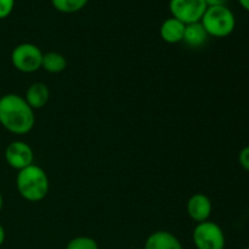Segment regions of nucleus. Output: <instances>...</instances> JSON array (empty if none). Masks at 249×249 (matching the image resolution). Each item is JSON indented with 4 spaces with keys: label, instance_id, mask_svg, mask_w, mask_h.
<instances>
[{
    "label": "nucleus",
    "instance_id": "39448f33",
    "mask_svg": "<svg viewBox=\"0 0 249 249\" xmlns=\"http://www.w3.org/2000/svg\"><path fill=\"white\" fill-rule=\"evenodd\" d=\"M43 51L32 43H22L15 46L11 53V62L22 73H34L41 68Z\"/></svg>",
    "mask_w": 249,
    "mask_h": 249
},
{
    "label": "nucleus",
    "instance_id": "f03ea898",
    "mask_svg": "<svg viewBox=\"0 0 249 249\" xmlns=\"http://www.w3.org/2000/svg\"><path fill=\"white\" fill-rule=\"evenodd\" d=\"M16 187L22 198L28 202H39L48 196L50 182L43 168L32 164L19 170L16 178Z\"/></svg>",
    "mask_w": 249,
    "mask_h": 249
},
{
    "label": "nucleus",
    "instance_id": "f3484780",
    "mask_svg": "<svg viewBox=\"0 0 249 249\" xmlns=\"http://www.w3.org/2000/svg\"><path fill=\"white\" fill-rule=\"evenodd\" d=\"M238 163L246 172H249V145L241 150L238 155Z\"/></svg>",
    "mask_w": 249,
    "mask_h": 249
},
{
    "label": "nucleus",
    "instance_id": "6e6552de",
    "mask_svg": "<svg viewBox=\"0 0 249 249\" xmlns=\"http://www.w3.org/2000/svg\"><path fill=\"white\" fill-rule=\"evenodd\" d=\"M187 214L190 218L197 224L203 223V221L209 220L213 211V204H212L211 198L204 194L192 195L187 201L186 206Z\"/></svg>",
    "mask_w": 249,
    "mask_h": 249
},
{
    "label": "nucleus",
    "instance_id": "ddd939ff",
    "mask_svg": "<svg viewBox=\"0 0 249 249\" xmlns=\"http://www.w3.org/2000/svg\"><path fill=\"white\" fill-rule=\"evenodd\" d=\"M67 67V60L65 56L56 51H50L43 55V62H41V68L49 73L57 74V73L63 72Z\"/></svg>",
    "mask_w": 249,
    "mask_h": 249
},
{
    "label": "nucleus",
    "instance_id": "2eb2a0df",
    "mask_svg": "<svg viewBox=\"0 0 249 249\" xmlns=\"http://www.w3.org/2000/svg\"><path fill=\"white\" fill-rule=\"evenodd\" d=\"M66 249H99V245L89 236H78L67 243Z\"/></svg>",
    "mask_w": 249,
    "mask_h": 249
},
{
    "label": "nucleus",
    "instance_id": "20e7f679",
    "mask_svg": "<svg viewBox=\"0 0 249 249\" xmlns=\"http://www.w3.org/2000/svg\"><path fill=\"white\" fill-rule=\"evenodd\" d=\"M197 249H225L226 238L223 229L211 220L197 224L192 232Z\"/></svg>",
    "mask_w": 249,
    "mask_h": 249
},
{
    "label": "nucleus",
    "instance_id": "f8f14e48",
    "mask_svg": "<svg viewBox=\"0 0 249 249\" xmlns=\"http://www.w3.org/2000/svg\"><path fill=\"white\" fill-rule=\"evenodd\" d=\"M208 36V33L201 22H196V23L186 24L182 41H185V44L190 48H201L206 44Z\"/></svg>",
    "mask_w": 249,
    "mask_h": 249
},
{
    "label": "nucleus",
    "instance_id": "4468645a",
    "mask_svg": "<svg viewBox=\"0 0 249 249\" xmlns=\"http://www.w3.org/2000/svg\"><path fill=\"white\" fill-rule=\"evenodd\" d=\"M89 0H51L53 9L62 14H74L87 6Z\"/></svg>",
    "mask_w": 249,
    "mask_h": 249
},
{
    "label": "nucleus",
    "instance_id": "423d86ee",
    "mask_svg": "<svg viewBox=\"0 0 249 249\" xmlns=\"http://www.w3.org/2000/svg\"><path fill=\"white\" fill-rule=\"evenodd\" d=\"M204 0H170L169 11L172 17L179 19L182 23L190 24L201 22L207 10Z\"/></svg>",
    "mask_w": 249,
    "mask_h": 249
},
{
    "label": "nucleus",
    "instance_id": "9b49d317",
    "mask_svg": "<svg viewBox=\"0 0 249 249\" xmlns=\"http://www.w3.org/2000/svg\"><path fill=\"white\" fill-rule=\"evenodd\" d=\"M186 24L182 23L179 19L170 17L162 23L160 28V38L168 44H178L182 41Z\"/></svg>",
    "mask_w": 249,
    "mask_h": 249
},
{
    "label": "nucleus",
    "instance_id": "dca6fc26",
    "mask_svg": "<svg viewBox=\"0 0 249 249\" xmlns=\"http://www.w3.org/2000/svg\"><path fill=\"white\" fill-rule=\"evenodd\" d=\"M14 7L15 0H0V19L9 17Z\"/></svg>",
    "mask_w": 249,
    "mask_h": 249
},
{
    "label": "nucleus",
    "instance_id": "9d476101",
    "mask_svg": "<svg viewBox=\"0 0 249 249\" xmlns=\"http://www.w3.org/2000/svg\"><path fill=\"white\" fill-rule=\"evenodd\" d=\"M24 100L33 109H40L49 102L50 90L45 83L36 82L28 87L24 95Z\"/></svg>",
    "mask_w": 249,
    "mask_h": 249
},
{
    "label": "nucleus",
    "instance_id": "aec40b11",
    "mask_svg": "<svg viewBox=\"0 0 249 249\" xmlns=\"http://www.w3.org/2000/svg\"><path fill=\"white\" fill-rule=\"evenodd\" d=\"M238 4L241 5L243 10L249 12V0H238Z\"/></svg>",
    "mask_w": 249,
    "mask_h": 249
},
{
    "label": "nucleus",
    "instance_id": "f257e3e1",
    "mask_svg": "<svg viewBox=\"0 0 249 249\" xmlns=\"http://www.w3.org/2000/svg\"><path fill=\"white\" fill-rule=\"evenodd\" d=\"M0 124L16 135L28 134L36 124L34 109L21 95H2L0 97Z\"/></svg>",
    "mask_w": 249,
    "mask_h": 249
},
{
    "label": "nucleus",
    "instance_id": "6ab92c4d",
    "mask_svg": "<svg viewBox=\"0 0 249 249\" xmlns=\"http://www.w3.org/2000/svg\"><path fill=\"white\" fill-rule=\"evenodd\" d=\"M5 237H6V233H5V229L2 228V225L0 224V247L4 245Z\"/></svg>",
    "mask_w": 249,
    "mask_h": 249
},
{
    "label": "nucleus",
    "instance_id": "0eeeda50",
    "mask_svg": "<svg viewBox=\"0 0 249 249\" xmlns=\"http://www.w3.org/2000/svg\"><path fill=\"white\" fill-rule=\"evenodd\" d=\"M5 160H6L10 167L19 172V170L33 164V150L24 141H12L5 148Z\"/></svg>",
    "mask_w": 249,
    "mask_h": 249
},
{
    "label": "nucleus",
    "instance_id": "1a4fd4ad",
    "mask_svg": "<svg viewBox=\"0 0 249 249\" xmlns=\"http://www.w3.org/2000/svg\"><path fill=\"white\" fill-rule=\"evenodd\" d=\"M145 249H184L181 242L169 231H155L147 237Z\"/></svg>",
    "mask_w": 249,
    "mask_h": 249
},
{
    "label": "nucleus",
    "instance_id": "a211bd4d",
    "mask_svg": "<svg viewBox=\"0 0 249 249\" xmlns=\"http://www.w3.org/2000/svg\"><path fill=\"white\" fill-rule=\"evenodd\" d=\"M228 0H204L207 6H218V5H226Z\"/></svg>",
    "mask_w": 249,
    "mask_h": 249
},
{
    "label": "nucleus",
    "instance_id": "4be33fe9",
    "mask_svg": "<svg viewBox=\"0 0 249 249\" xmlns=\"http://www.w3.org/2000/svg\"><path fill=\"white\" fill-rule=\"evenodd\" d=\"M246 249H249V247H247V248H246Z\"/></svg>",
    "mask_w": 249,
    "mask_h": 249
},
{
    "label": "nucleus",
    "instance_id": "7ed1b4c3",
    "mask_svg": "<svg viewBox=\"0 0 249 249\" xmlns=\"http://www.w3.org/2000/svg\"><path fill=\"white\" fill-rule=\"evenodd\" d=\"M209 36L226 38L236 28V17L226 5L208 6L201 19Z\"/></svg>",
    "mask_w": 249,
    "mask_h": 249
},
{
    "label": "nucleus",
    "instance_id": "412c9836",
    "mask_svg": "<svg viewBox=\"0 0 249 249\" xmlns=\"http://www.w3.org/2000/svg\"><path fill=\"white\" fill-rule=\"evenodd\" d=\"M2 204H4V199H2V195L0 194V211L2 209Z\"/></svg>",
    "mask_w": 249,
    "mask_h": 249
}]
</instances>
